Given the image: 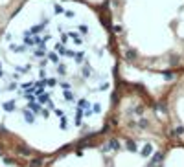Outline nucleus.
I'll use <instances>...</instances> for the list:
<instances>
[{
    "label": "nucleus",
    "instance_id": "obj_2",
    "mask_svg": "<svg viewBox=\"0 0 184 167\" xmlns=\"http://www.w3.org/2000/svg\"><path fill=\"white\" fill-rule=\"evenodd\" d=\"M0 167H8V164H6V162H4L2 158H0Z\"/></svg>",
    "mask_w": 184,
    "mask_h": 167
},
{
    "label": "nucleus",
    "instance_id": "obj_1",
    "mask_svg": "<svg viewBox=\"0 0 184 167\" xmlns=\"http://www.w3.org/2000/svg\"><path fill=\"white\" fill-rule=\"evenodd\" d=\"M116 90L112 35L77 0H29L0 35V125L55 141L103 125Z\"/></svg>",
    "mask_w": 184,
    "mask_h": 167
}]
</instances>
